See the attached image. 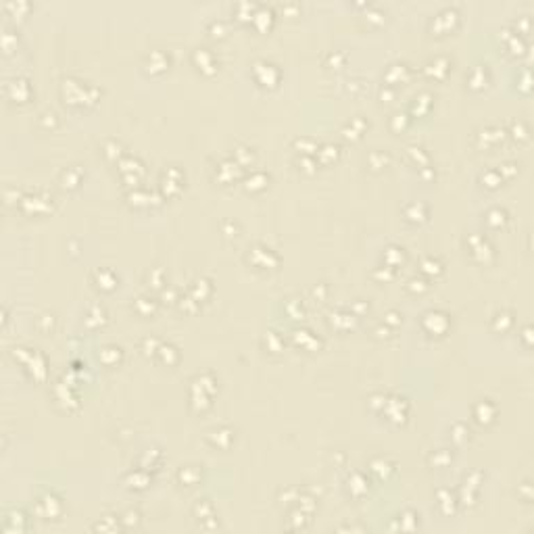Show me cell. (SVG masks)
Here are the masks:
<instances>
[{"label": "cell", "mask_w": 534, "mask_h": 534, "mask_svg": "<svg viewBox=\"0 0 534 534\" xmlns=\"http://www.w3.org/2000/svg\"><path fill=\"white\" fill-rule=\"evenodd\" d=\"M5 94L13 102H27L31 96V86L25 77H11L5 86Z\"/></svg>", "instance_id": "6da1fadb"}, {"label": "cell", "mask_w": 534, "mask_h": 534, "mask_svg": "<svg viewBox=\"0 0 534 534\" xmlns=\"http://www.w3.org/2000/svg\"><path fill=\"white\" fill-rule=\"evenodd\" d=\"M422 328L428 332V334H444L446 328H449V315L442 313V311H428L422 319Z\"/></svg>", "instance_id": "7a4b0ae2"}, {"label": "cell", "mask_w": 534, "mask_h": 534, "mask_svg": "<svg viewBox=\"0 0 534 534\" xmlns=\"http://www.w3.org/2000/svg\"><path fill=\"white\" fill-rule=\"evenodd\" d=\"M63 505H61V499H57L55 495H42L38 501H36V513L44 520H50V518H57L61 513Z\"/></svg>", "instance_id": "3957f363"}, {"label": "cell", "mask_w": 534, "mask_h": 534, "mask_svg": "<svg viewBox=\"0 0 534 534\" xmlns=\"http://www.w3.org/2000/svg\"><path fill=\"white\" fill-rule=\"evenodd\" d=\"M50 202H53V198L48 194H27L21 196L19 207L25 213H46L50 209Z\"/></svg>", "instance_id": "277c9868"}, {"label": "cell", "mask_w": 534, "mask_h": 534, "mask_svg": "<svg viewBox=\"0 0 534 534\" xmlns=\"http://www.w3.org/2000/svg\"><path fill=\"white\" fill-rule=\"evenodd\" d=\"M259 73L265 75V77L259 81L261 86H275V84H278V79H280V69L275 67L273 63H269V61H257V63H255V67H253V75H259Z\"/></svg>", "instance_id": "5b68a950"}, {"label": "cell", "mask_w": 534, "mask_h": 534, "mask_svg": "<svg viewBox=\"0 0 534 534\" xmlns=\"http://www.w3.org/2000/svg\"><path fill=\"white\" fill-rule=\"evenodd\" d=\"M94 278H96V288H102V290H113L117 286V282H119V278H115V273L109 271V269L96 271Z\"/></svg>", "instance_id": "8992f818"}, {"label": "cell", "mask_w": 534, "mask_h": 534, "mask_svg": "<svg viewBox=\"0 0 534 534\" xmlns=\"http://www.w3.org/2000/svg\"><path fill=\"white\" fill-rule=\"evenodd\" d=\"M192 59H194V63L198 65V69H207V67H213V71H215V59H213V55L209 53V48H196L194 50V55H192Z\"/></svg>", "instance_id": "52a82bcc"}, {"label": "cell", "mask_w": 534, "mask_h": 534, "mask_svg": "<svg viewBox=\"0 0 534 534\" xmlns=\"http://www.w3.org/2000/svg\"><path fill=\"white\" fill-rule=\"evenodd\" d=\"M3 528L5 530H23V513L21 511H9L5 515V522H3Z\"/></svg>", "instance_id": "ba28073f"}, {"label": "cell", "mask_w": 534, "mask_h": 534, "mask_svg": "<svg viewBox=\"0 0 534 534\" xmlns=\"http://www.w3.org/2000/svg\"><path fill=\"white\" fill-rule=\"evenodd\" d=\"M146 61H150L154 67H152V73H159V71H165L167 65H169V57H165V53L161 50H152V53L146 57Z\"/></svg>", "instance_id": "9c48e42d"}, {"label": "cell", "mask_w": 534, "mask_h": 534, "mask_svg": "<svg viewBox=\"0 0 534 534\" xmlns=\"http://www.w3.org/2000/svg\"><path fill=\"white\" fill-rule=\"evenodd\" d=\"M79 178H81L79 169H75V167H69L67 171H63V176H61V184H63L65 188H75V186L79 184Z\"/></svg>", "instance_id": "30bf717a"}, {"label": "cell", "mask_w": 534, "mask_h": 534, "mask_svg": "<svg viewBox=\"0 0 534 534\" xmlns=\"http://www.w3.org/2000/svg\"><path fill=\"white\" fill-rule=\"evenodd\" d=\"M363 130H365V121H363V119H353V121H349L347 126L342 128V132H344V136H347V138H351V136L353 138H359Z\"/></svg>", "instance_id": "8fae6325"}, {"label": "cell", "mask_w": 534, "mask_h": 534, "mask_svg": "<svg viewBox=\"0 0 534 534\" xmlns=\"http://www.w3.org/2000/svg\"><path fill=\"white\" fill-rule=\"evenodd\" d=\"M236 171H238V163H236V161H223L217 178H219L221 182H230V180H234V174H236Z\"/></svg>", "instance_id": "7c38bea8"}, {"label": "cell", "mask_w": 534, "mask_h": 534, "mask_svg": "<svg viewBox=\"0 0 534 534\" xmlns=\"http://www.w3.org/2000/svg\"><path fill=\"white\" fill-rule=\"evenodd\" d=\"M405 215H407V219H411V221H424L426 219V215H428V211H426V207L424 204H409L407 209H405Z\"/></svg>", "instance_id": "4fadbf2b"}, {"label": "cell", "mask_w": 534, "mask_h": 534, "mask_svg": "<svg viewBox=\"0 0 534 534\" xmlns=\"http://www.w3.org/2000/svg\"><path fill=\"white\" fill-rule=\"evenodd\" d=\"M154 309H157V303H154V299H146V297H142V299H138V301H136V311H138V313H142V315H150V313H154Z\"/></svg>", "instance_id": "5bb4252c"}, {"label": "cell", "mask_w": 534, "mask_h": 534, "mask_svg": "<svg viewBox=\"0 0 534 534\" xmlns=\"http://www.w3.org/2000/svg\"><path fill=\"white\" fill-rule=\"evenodd\" d=\"M251 178H253V184H247L249 190H261V188H265V184L269 182V176H265L263 171H255Z\"/></svg>", "instance_id": "9a60e30c"}, {"label": "cell", "mask_w": 534, "mask_h": 534, "mask_svg": "<svg viewBox=\"0 0 534 534\" xmlns=\"http://www.w3.org/2000/svg\"><path fill=\"white\" fill-rule=\"evenodd\" d=\"M388 159H390V157H388L386 152H372L367 161H369V165H372L374 169H382V167H386Z\"/></svg>", "instance_id": "2e32d148"}, {"label": "cell", "mask_w": 534, "mask_h": 534, "mask_svg": "<svg viewBox=\"0 0 534 534\" xmlns=\"http://www.w3.org/2000/svg\"><path fill=\"white\" fill-rule=\"evenodd\" d=\"M3 48L7 53H11L13 48H17V31L15 29H5L3 33Z\"/></svg>", "instance_id": "e0dca14e"}, {"label": "cell", "mask_w": 534, "mask_h": 534, "mask_svg": "<svg viewBox=\"0 0 534 534\" xmlns=\"http://www.w3.org/2000/svg\"><path fill=\"white\" fill-rule=\"evenodd\" d=\"M422 267L426 273H440L442 271V263L438 259H434V257H426L422 261Z\"/></svg>", "instance_id": "ac0fdd59"}, {"label": "cell", "mask_w": 534, "mask_h": 534, "mask_svg": "<svg viewBox=\"0 0 534 534\" xmlns=\"http://www.w3.org/2000/svg\"><path fill=\"white\" fill-rule=\"evenodd\" d=\"M388 470H392V466H390L388 461H384V459H376L372 463V472H376V474H382V472L386 474Z\"/></svg>", "instance_id": "d6986e66"}, {"label": "cell", "mask_w": 534, "mask_h": 534, "mask_svg": "<svg viewBox=\"0 0 534 534\" xmlns=\"http://www.w3.org/2000/svg\"><path fill=\"white\" fill-rule=\"evenodd\" d=\"M3 9H5L7 13L13 11V13L17 15V13H21V11H29V5H27V3H7Z\"/></svg>", "instance_id": "ffe728a7"}, {"label": "cell", "mask_w": 534, "mask_h": 534, "mask_svg": "<svg viewBox=\"0 0 534 534\" xmlns=\"http://www.w3.org/2000/svg\"><path fill=\"white\" fill-rule=\"evenodd\" d=\"M209 31H211V36H223V23L221 21H213L209 25Z\"/></svg>", "instance_id": "44dd1931"}]
</instances>
